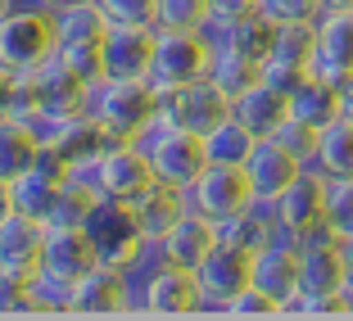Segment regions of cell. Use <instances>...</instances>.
Returning <instances> with one entry per match:
<instances>
[{"label":"cell","instance_id":"obj_39","mask_svg":"<svg viewBox=\"0 0 353 321\" xmlns=\"http://www.w3.org/2000/svg\"><path fill=\"white\" fill-rule=\"evenodd\" d=\"M59 54L73 63L86 82H95V86L104 82V73H109V68H104V41H63Z\"/></svg>","mask_w":353,"mask_h":321},{"label":"cell","instance_id":"obj_18","mask_svg":"<svg viewBox=\"0 0 353 321\" xmlns=\"http://www.w3.org/2000/svg\"><path fill=\"white\" fill-rule=\"evenodd\" d=\"M218 245H222V222H213L208 213H199V208L190 204L186 218H181V222H176V227L154 245V253H159L163 262H176V267H195V271H199V262H204Z\"/></svg>","mask_w":353,"mask_h":321},{"label":"cell","instance_id":"obj_24","mask_svg":"<svg viewBox=\"0 0 353 321\" xmlns=\"http://www.w3.org/2000/svg\"><path fill=\"white\" fill-rule=\"evenodd\" d=\"M317 73L335 82L353 77V10H326L317 19Z\"/></svg>","mask_w":353,"mask_h":321},{"label":"cell","instance_id":"obj_27","mask_svg":"<svg viewBox=\"0 0 353 321\" xmlns=\"http://www.w3.org/2000/svg\"><path fill=\"white\" fill-rule=\"evenodd\" d=\"M213 28H218V32H213L218 45L250 54V59H259V63L272 59L276 37H281V23H272L263 10H250V14H240V19H231V23H213Z\"/></svg>","mask_w":353,"mask_h":321},{"label":"cell","instance_id":"obj_25","mask_svg":"<svg viewBox=\"0 0 353 321\" xmlns=\"http://www.w3.org/2000/svg\"><path fill=\"white\" fill-rule=\"evenodd\" d=\"M132 208H136V218H141V227H145L150 245H159V240H163L168 231L176 227V222L186 218L190 190L172 186V181H154L150 190H141V195L132 199Z\"/></svg>","mask_w":353,"mask_h":321},{"label":"cell","instance_id":"obj_40","mask_svg":"<svg viewBox=\"0 0 353 321\" xmlns=\"http://www.w3.org/2000/svg\"><path fill=\"white\" fill-rule=\"evenodd\" d=\"M259 10L272 23H317L326 14V0H259Z\"/></svg>","mask_w":353,"mask_h":321},{"label":"cell","instance_id":"obj_3","mask_svg":"<svg viewBox=\"0 0 353 321\" xmlns=\"http://www.w3.org/2000/svg\"><path fill=\"white\" fill-rule=\"evenodd\" d=\"M46 236H50L46 218L5 208V222H0V285H5V294L37 285V276L46 271Z\"/></svg>","mask_w":353,"mask_h":321},{"label":"cell","instance_id":"obj_31","mask_svg":"<svg viewBox=\"0 0 353 321\" xmlns=\"http://www.w3.org/2000/svg\"><path fill=\"white\" fill-rule=\"evenodd\" d=\"M100 204H104L100 181H95L91 172H73L68 181H63L54 208H50V222H73V227H86V222H91V213Z\"/></svg>","mask_w":353,"mask_h":321},{"label":"cell","instance_id":"obj_16","mask_svg":"<svg viewBox=\"0 0 353 321\" xmlns=\"http://www.w3.org/2000/svg\"><path fill=\"white\" fill-rule=\"evenodd\" d=\"M254 262H259V253H250V249L222 240V245L199 262V280H204L208 308H227L245 285H254Z\"/></svg>","mask_w":353,"mask_h":321},{"label":"cell","instance_id":"obj_45","mask_svg":"<svg viewBox=\"0 0 353 321\" xmlns=\"http://www.w3.org/2000/svg\"><path fill=\"white\" fill-rule=\"evenodd\" d=\"M344 114L353 118V77H349V82H344Z\"/></svg>","mask_w":353,"mask_h":321},{"label":"cell","instance_id":"obj_46","mask_svg":"<svg viewBox=\"0 0 353 321\" xmlns=\"http://www.w3.org/2000/svg\"><path fill=\"white\" fill-rule=\"evenodd\" d=\"M41 5H50V10H68V5H86V0H41Z\"/></svg>","mask_w":353,"mask_h":321},{"label":"cell","instance_id":"obj_22","mask_svg":"<svg viewBox=\"0 0 353 321\" xmlns=\"http://www.w3.org/2000/svg\"><path fill=\"white\" fill-rule=\"evenodd\" d=\"M254 280L290 308V303L303 294V245L290 240V236L272 240V245L259 253V262H254Z\"/></svg>","mask_w":353,"mask_h":321},{"label":"cell","instance_id":"obj_20","mask_svg":"<svg viewBox=\"0 0 353 321\" xmlns=\"http://www.w3.org/2000/svg\"><path fill=\"white\" fill-rule=\"evenodd\" d=\"M245 167H250V176H254V190H259V199L263 204H276L285 190L299 181V172L303 167H312V163H303L294 149H285L276 141V136H259V145H254V154L245 158Z\"/></svg>","mask_w":353,"mask_h":321},{"label":"cell","instance_id":"obj_35","mask_svg":"<svg viewBox=\"0 0 353 321\" xmlns=\"http://www.w3.org/2000/svg\"><path fill=\"white\" fill-rule=\"evenodd\" d=\"M159 28L213 32V0H159Z\"/></svg>","mask_w":353,"mask_h":321},{"label":"cell","instance_id":"obj_30","mask_svg":"<svg viewBox=\"0 0 353 321\" xmlns=\"http://www.w3.org/2000/svg\"><path fill=\"white\" fill-rule=\"evenodd\" d=\"M281 236H285V231H281L276 208H272V204H254V208H245L240 218L222 222V240L250 249V253H263V249H268L272 240H281Z\"/></svg>","mask_w":353,"mask_h":321},{"label":"cell","instance_id":"obj_21","mask_svg":"<svg viewBox=\"0 0 353 321\" xmlns=\"http://www.w3.org/2000/svg\"><path fill=\"white\" fill-rule=\"evenodd\" d=\"M100 245H95L91 227H73V222H50L46 236V271L68 280H82L91 267H100Z\"/></svg>","mask_w":353,"mask_h":321},{"label":"cell","instance_id":"obj_33","mask_svg":"<svg viewBox=\"0 0 353 321\" xmlns=\"http://www.w3.org/2000/svg\"><path fill=\"white\" fill-rule=\"evenodd\" d=\"M204 145H208V158H213V163H245V158L254 154V145H259V136L231 114L204 136Z\"/></svg>","mask_w":353,"mask_h":321},{"label":"cell","instance_id":"obj_7","mask_svg":"<svg viewBox=\"0 0 353 321\" xmlns=\"http://www.w3.org/2000/svg\"><path fill=\"white\" fill-rule=\"evenodd\" d=\"M190 204L199 213H208L213 222H231L240 218L245 208L263 204L259 190H254V176L245 163H208L204 176L190 186Z\"/></svg>","mask_w":353,"mask_h":321},{"label":"cell","instance_id":"obj_4","mask_svg":"<svg viewBox=\"0 0 353 321\" xmlns=\"http://www.w3.org/2000/svg\"><path fill=\"white\" fill-rule=\"evenodd\" d=\"M28 91H32L41 127H54V123L77 118V114H91V100H95V82H86L63 54L41 63L37 73H28Z\"/></svg>","mask_w":353,"mask_h":321},{"label":"cell","instance_id":"obj_14","mask_svg":"<svg viewBox=\"0 0 353 321\" xmlns=\"http://www.w3.org/2000/svg\"><path fill=\"white\" fill-rule=\"evenodd\" d=\"M312 73H317V23H281L276 50L263 63V77L290 95Z\"/></svg>","mask_w":353,"mask_h":321},{"label":"cell","instance_id":"obj_12","mask_svg":"<svg viewBox=\"0 0 353 321\" xmlns=\"http://www.w3.org/2000/svg\"><path fill=\"white\" fill-rule=\"evenodd\" d=\"M68 176H73V167L63 163L50 149V141H46V154L32 172L14 176V181H0V186H5V208H19V213H32V218L50 222V208H54V199H59Z\"/></svg>","mask_w":353,"mask_h":321},{"label":"cell","instance_id":"obj_32","mask_svg":"<svg viewBox=\"0 0 353 321\" xmlns=\"http://www.w3.org/2000/svg\"><path fill=\"white\" fill-rule=\"evenodd\" d=\"M208 77H213V82L222 86V95L236 104L240 95L250 91V86H259V82H263V63H259V59H250V54H240V50H227V45H218Z\"/></svg>","mask_w":353,"mask_h":321},{"label":"cell","instance_id":"obj_43","mask_svg":"<svg viewBox=\"0 0 353 321\" xmlns=\"http://www.w3.org/2000/svg\"><path fill=\"white\" fill-rule=\"evenodd\" d=\"M250 10H259V0H213V23H231Z\"/></svg>","mask_w":353,"mask_h":321},{"label":"cell","instance_id":"obj_15","mask_svg":"<svg viewBox=\"0 0 353 321\" xmlns=\"http://www.w3.org/2000/svg\"><path fill=\"white\" fill-rule=\"evenodd\" d=\"M159 50L154 23H114L104 37V77H150Z\"/></svg>","mask_w":353,"mask_h":321},{"label":"cell","instance_id":"obj_38","mask_svg":"<svg viewBox=\"0 0 353 321\" xmlns=\"http://www.w3.org/2000/svg\"><path fill=\"white\" fill-rule=\"evenodd\" d=\"M222 312H231V317H276V312H290V308H285L272 290H263L259 280H254V285H245V290H240Z\"/></svg>","mask_w":353,"mask_h":321},{"label":"cell","instance_id":"obj_9","mask_svg":"<svg viewBox=\"0 0 353 321\" xmlns=\"http://www.w3.org/2000/svg\"><path fill=\"white\" fill-rule=\"evenodd\" d=\"M326 199H331V176H326L317 163L303 167L299 181L272 204L281 231H285L290 240H312V236H322V231H331L326 227Z\"/></svg>","mask_w":353,"mask_h":321},{"label":"cell","instance_id":"obj_5","mask_svg":"<svg viewBox=\"0 0 353 321\" xmlns=\"http://www.w3.org/2000/svg\"><path fill=\"white\" fill-rule=\"evenodd\" d=\"M86 227H91L95 245H100V258L123 267V271H136L145 262V253L154 249L150 236H145V227H141V218H136L132 199H109L104 195V204L91 213Z\"/></svg>","mask_w":353,"mask_h":321},{"label":"cell","instance_id":"obj_19","mask_svg":"<svg viewBox=\"0 0 353 321\" xmlns=\"http://www.w3.org/2000/svg\"><path fill=\"white\" fill-rule=\"evenodd\" d=\"M132 308V271L100 262L73 285V312L77 317H114Z\"/></svg>","mask_w":353,"mask_h":321},{"label":"cell","instance_id":"obj_11","mask_svg":"<svg viewBox=\"0 0 353 321\" xmlns=\"http://www.w3.org/2000/svg\"><path fill=\"white\" fill-rule=\"evenodd\" d=\"M145 149H150V158H154L159 181H172V186H181V190H190L199 176H204V167L213 163L204 136L176 132V127H154V136L145 141Z\"/></svg>","mask_w":353,"mask_h":321},{"label":"cell","instance_id":"obj_2","mask_svg":"<svg viewBox=\"0 0 353 321\" xmlns=\"http://www.w3.org/2000/svg\"><path fill=\"white\" fill-rule=\"evenodd\" d=\"M91 114L109 127L114 141H150L163 114V91L150 77H104L95 86Z\"/></svg>","mask_w":353,"mask_h":321},{"label":"cell","instance_id":"obj_13","mask_svg":"<svg viewBox=\"0 0 353 321\" xmlns=\"http://www.w3.org/2000/svg\"><path fill=\"white\" fill-rule=\"evenodd\" d=\"M204 308H208V294H204L199 271L159 258V267L145 280V312H154V317H190V312H204Z\"/></svg>","mask_w":353,"mask_h":321},{"label":"cell","instance_id":"obj_29","mask_svg":"<svg viewBox=\"0 0 353 321\" xmlns=\"http://www.w3.org/2000/svg\"><path fill=\"white\" fill-rule=\"evenodd\" d=\"M231 114H236L240 123L250 127L254 136H276V127L290 118V95L263 77L259 86H250V91H245L236 104H231Z\"/></svg>","mask_w":353,"mask_h":321},{"label":"cell","instance_id":"obj_34","mask_svg":"<svg viewBox=\"0 0 353 321\" xmlns=\"http://www.w3.org/2000/svg\"><path fill=\"white\" fill-rule=\"evenodd\" d=\"M317 167L326 176H353V118H335L322 132V149H317Z\"/></svg>","mask_w":353,"mask_h":321},{"label":"cell","instance_id":"obj_47","mask_svg":"<svg viewBox=\"0 0 353 321\" xmlns=\"http://www.w3.org/2000/svg\"><path fill=\"white\" fill-rule=\"evenodd\" d=\"M326 10H353V0H326Z\"/></svg>","mask_w":353,"mask_h":321},{"label":"cell","instance_id":"obj_44","mask_svg":"<svg viewBox=\"0 0 353 321\" xmlns=\"http://www.w3.org/2000/svg\"><path fill=\"white\" fill-rule=\"evenodd\" d=\"M344 258H349V290H353V236H344Z\"/></svg>","mask_w":353,"mask_h":321},{"label":"cell","instance_id":"obj_41","mask_svg":"<svg viewBox=\"0 0 353 321\" xmlns=\"http://www.w3.org/2000/svg\"><path fill=\"white\" fill-rule=\"evenodd\" d=\"M290 312H303V317H353V294L335 290V294H299L290 303Z\"/></svg>","mask_w":353,"mask_h":321},{"label":"cell","instance_id":"obj_17","mask_svg":"<svg viewBox=\"0 0 353 321\" xmlns=\"http://www.w3.org/2000/svg\"><path fill=\"white\" fill-rule=\"evenodd\" d=\"M46 141H50V149L73 167V172H91V163L114 145L109 127L95 114H77V118H63V123L46 127Z\"/></svg>","mask_w":353,"mask_h":321},{"label":"cell","instance_id":"obj_36","mask_svg":"<svg viewBox=\"0 0 353 321\" xmlns=\"http://www.w3.org/2000/svg\"><path fill=\"white\" fill-rule=\"evenodd\" d=\"M276 141L285 149H294L303 163H317V149H322V127H312V123H303V118L290 114L285 123L276 127Z\"/></svg>","mask_w":353,"mask_h":321},{"label":"cell","instance_id":"obj_8","mask_svg":"<svg viewBox=\"0 0 353 321\" xmlns=\"http://www.w3.org/2000/svg\"><path fill=\"white\" fill-rule=\"evenodd\" d=\"M222 118H231V100L222 95V86L213 82V77H199V82H186V86L163 91L159 127H176V132L208 136Z\"/></svg>","mask_w":353,"mask_h":321},{"label":"cell","instance_id":"obj_1","mask_svg":"<svg viewBox=\"0 0 353 321\" xmlns=\"http://www.w3.org/2000/svg\"><path fill=\"white\" fill-rule=\"evenodd\" d=\"M63 45L59 10L32 0V5H5V23H0V68L5 73H37L41 63H50Z\"/></svg>","mask_w":353,"mask_h":321},{"label":"cell","instance_id":"obj_10","mask_svg":"<svg viewBox=\"0 0 353 321\" xmlns=\"http://www.w3.org/2000/svg\"><path fill=\"white\" fill-rule=\"evenodd\" d=\"M91 176L100 181V190L109 199H136L141 190H150L159 181L145 141H114V145L91 163Z\"/></svg>","mask_w":353,"mask_h":321},{"label":"cell","instance_id":"obj_23","mask_svg":"<svg viewBox=\"0 0 353 321\" xmlns=\"http://www.w3.org/2000/svg\"><path fill=\"white\" fill-rule=\"evenodd\" d=\"M303 245V294H335L349 290V258H344V240L335 231H322Z\"/></svg>","mask_w":353,"mask_h":321},{"label":"cell","instance_id":"obj_6","mask_svg":"<svg viewBox=\"0 0 353 321\" xmlns=\"http://www.w3.org/2000/svg\"><path fill=\"white\" fill-rule=\"evenodd\" d=\"M213 54H218V37H208V32L159 28V50H154V73H150V82H154L159 91L199 82V77H208V68H213Z\"/></svg>","mask_w":353,"mask_h":321},{"label":"cell","instance_id":"obj_26","mask_svg":"<svg viewBox=\"0 0 353 321\" xmlns=\"http://www.w3.org/2000/svg\"><path fill=\"white\" fill-rule=\"evenodd\" d=\"M290 114L326 132L335 118H344V82H335V77H326V73L303 77L290 91Z\"/></svg>","mask_w":353,"mask_h":321},{"label":"cell","instance_id":"obj_37","mask_svg":"<svg viewBox=\"0 0 353 321\" xmlns=\"http://www.w3.org/2000/svg\"><path fill=\"white\" fill-rule=\"evenodd\" d=\"M326 227L335 236H353V176H331V199H326Z\"/></svg>","mask_w":353,"mask_h":321},{"label":"cell","instance_id":"obj_28","mask_svg":"<svg viewBox=\"0 0 353 321\" xmlns=\"http://www.w3.org/2000/svg\"><path fill=\"white\" fill-rule=\"evenodd\" d=\"M41 154H46V127L5 118V127H0V181L32 172L41 163Z\"/></svg>","mask_w":353,"mask_h":321},{"label":"cell","instance_id":"obj_42","mask_svg":"<svg viewBox=\"0 0 353 321\" xmlns=\"http://www.w3.org/2000/svg\"><path fill=\"white\" fill-rule=\"evenodd\" d=\"M109 23H154L159 28V0H100Z\"/></svg>","mask_w":353,"mask_h":321}]
</instances>
